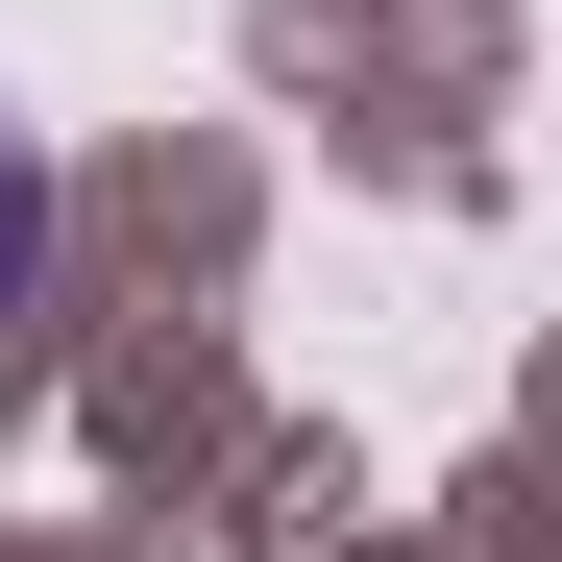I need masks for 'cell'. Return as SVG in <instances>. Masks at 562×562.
Segmentation results:
<instances>
[{
    "instance_id": "cell-1",
    "label": "cell",
    "mask_w": 562,
    "mask_h": 562,
    "mask_svg": "<svg viewBox=\"0 0 562 562\" xmlns=\"http://www.w3.org/2000/svg\"><path fill=\"white\" fill-rule=\"evenodd\" d=\"M25 269H49V196H25V147H0V294H25Z\"/></svg>"
}]
</instances>
